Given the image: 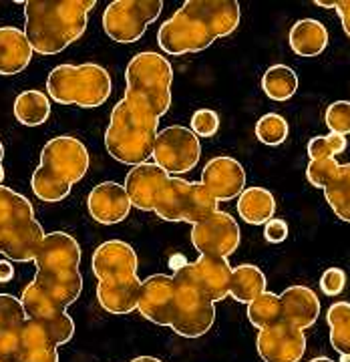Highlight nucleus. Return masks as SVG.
Wrapping results in <instances>:
<instances>
[{
  "label": "nucleus",
  "instance_id": "1",
  "mask_svg": "<svg viewBox=\"0 0 350 362\" xmlns=\"http://www.w3.org/2000/svg\"><path fill=\"white\" fill-rule=\"evenodd\" d=\"M173 66L159 52H137L125 69V95L113 107L105 131L107 153L123 165L145 163L171 107Z\"/></svg>",
  "mask_w": 350,
  "mask_h": 362
},
{
  "label": "nucleus",
  "instance_id": "2",
  "mask_svg": "<svg viewBox=\"0 0 350 362\" xmlns=\"http://www.w3.org/2000/svg\"><path fill=\"white\" fill-rule=\"evenodd\" d=\"M123 187L129 195L131 207L153 211L163 221H185L194 226L218 211V202L199 181L168 175L149 161L133 165Z\"/></svg>",
  "mask_w": 350,
  "mask_h": 362
},
{
  "label": "nucleus",
  "instance_id": "3",
  "mask_svg": "<svg viewBox=\"0 0 350 362\" xmlns=\"http://www.w3.org/2000/svg\"><path fill=\"white\" fill-rule=\"evenodd\" d=\"M137 310L157 326H169L183 338L208 334L216 322V304L197 292L177 272L153 274L141 282Z\"/></svg>",
  "mask_w": 350,
  "mask_h": 362
},
{
  "label": "nucleus",
  "instance_id": "4",
  "mask_svg": "<svg viewBox=\"0 0 350 362\" xmlns=\"http://www.w3.org/2000/svg\"><path fill=\"white\" fill-rule=\"evenodd\" d=\"M242 11L235 0H187L157 30V45L165 54L202 52L211 42L232 35Z\"/></svg>",
  "mask_w": 350,
  "mask_h": 362
},
{
  "label": "nucleus",
  "instance_id": "5",
  "mask_svg": "<svg viewBox=\"0 0 350 362\" xmlns=\"http://www.w3.org/2000/svg\"><path fill=\"white\" fill-rule=\"evenodd\" d=\"M95 0H28L25 2V33L33 52L59 54L77 42L89 23Z\"/></svg>",
  "mask_w": 350,
  "mask_h": 362
},
{
  "label": "nucleus",
  "instance_id": "6",
  "mask_svg": "<svg viewBox=\"0 0 350 362\" xmlns=\"http://www.w3.org/2000/svg\"><path fill=\"white\" fill-rule=\"evenodd\" d=\"M97 278L99 306L109 314H131L137 310L141 282L137 276L139 258L131 244L109 240L95 250L91 262Z\"/></svg>",
  "mask_w": 350,
  "mask_h": 362
},
{
  "label": "nucleus",
  "instance_id": "7",
  "mask_svg": "<svg viewBox=\"0 0 350 362\" xmlns=\"http://www.w3.org/2000/svg\"><path fill=\"white\" fill-rule=\"evenodd\" d=\"M35 264L37 274L33 282L52 304L66 310L77 302L83 292V274L78 270L81 246L71 233H47Z\"/></svg>",
  "mask_w": 350,
  "mask_h": 362
},
{
  "label": "nucleus",
  "instance_id": "8",
  "mask_svg": "<svg viewBox=\"0 0 350 362\" xmlns=\"http://www.w3.org/2000/svg\"><path fill=\"white\" fill-rule=\"evenodd\" d=\"M91 165V157L83 141L71 135H59L40 151V165L30 177V187L40 202L57 204L71 194Z\"/></svg>",
  "mask_w": 350,
  "mask_h": 362
},
{
  "label": "nucleus",
  "instance_id": "9",
  "mask_svg": "<svg viewBox=\"0 0 350 362\" xmlns=\"http://www.w3.org/2000/svg\"><path fill=\"white\" fill-rule=\"evenodd\" d=\"M33 204L23 194L0 185V256L11 262H35L45 240Z\"/></svg>",
  "mask_w": 350,
  "mask_h": 362
},
{
  "label": "nucleus",
  "instance_id": "10",
  "mask_svg": "<svg viewBox=\"0 0 350 362\" xmlns=\"http://www.w3.org/2000/svg\"><path fill=\"white\" fill-rule=\"evenodd\" d=\"M111 75L97 63L59 65L47 78V97L59 105L95 109L111 97Z\"/></svg>",
  "mask_w": 350,
  "mask_h": 362
},
{
  "label": "nucleus",
  "instance_id": "11",
  "mask_svg": "<svg viewBox=\"0 0 350 362\" xmlns=\"http://www.w3.org/2000/svg\"><path fill=\"white\" fill-rule=\"evenodd\" d=\"M161 13L163 0H115L105 8L103 30L111 40L131 45L141 39Z\"/></svg>",
  "mask_w": 350,
  "mask_h": 362
},
{
  "label": "nucleus",
  "instance_id": "12",
  "mask_svg": "<svg viewBox=\"0 0 350 362\" xmlns=\"http://www.w3.org/2000/svg\"><path fill=\"white\" fill-rule=\"evenodd\" d=\"M151 157L157 168L163 169L168 175L180 177L183 173H189L199 163L202 143L189 127L169 125L157 133Z\"/></svg>",
  "mask_w": 350,
  "mask_h": 362
},
{
  "label": "nucleus",
  "instance_id": "13",
  "mask_svg": "<svg viewBox=\"0 0 350 362\" xmlns=\"http://www.w3.org/2000/svg\"><path fill=\"white\" fill-rule=\"evenodd\" d=\"M306 180L325 189L326 204L342 221L350 223V163L337 159H316L306 168Z\"/></svg>",
  "mask_w": 350,
  "mask_h": 362
},
{
  "label": "nucleus",
  "instance_id": "14",
  "mask_svg": "<svg viewBox=\"0 0 350 362\" xmlns=\"http://www.w3.org/2000/svg\"><path fill=\"white\" fill-rule=\"evenodd\" d=\"M192 244L199 256L228 258L240 246V226L228 211H214L206 220L192 226Z\"/></svg>",
  "mask_w": 350,
  "mask_h": 362
},
{
  "label": "nucleus",
  "instance_id": "15",
  "mask_svg": "<svg viewBox=\"0 0 350 362\" xmlns=\"http://www.w3.org/2000/svg\"><path fill=\"white\" fill-rule=\"evenodd\" d=\"M175 272L214 304L230 296L232 266L228 258L199 256L195 262H187Z\"/></svg>",
  "mask_w": 350,
  "mask_h": 362
},
{
  "label": "nucleus",
  "instance_id": "16",
  "mask_svg": "<svg viewBox=\"0 0 350 362\" xmlns=\"http://www.w3.org/2000/svg\"><path fill=\"white\" fill-rule=\"evenodd\" d=\"M256 349L264 362H300L306 352V334L300 328L280 322L258 330Z\"/></svg>",
  "mask_w": 350,
  "mask_h": 362
},
{
  "label": "nucleus",
  "instance_id": "17",
  "mask_svg": "<svg viewBox=\"0 0 350 362\" xmlns=\"http://www.w3.org/2000/svg\"><path fill=\"white\" fill-rule=\"evenodd\" d=\"M199 183L218 204L230 202L246 189V169L233 157H211L202 171Z\"/></svg>",
  "mask_w": 350,
  "mask_h": 362
},
{
  "label": "nucleus",
  "instance_id": "18",
  "mask_svg": "<svg viewBox=\"0 0 350 362\" xmlns=\"http://www.w3.org/2000/svg\"><path fill=\"white\" fill-rule=\"evenodd\" d=\"M87 209L95 221L103 226H115L129 216V195L117 181H103L89 192Z\"/></svg>",
  "mask_w": 350,
  "mask_h": 362
},
{
  "label": "nucleus",
  "instance_id": "19",
  "mask_svg": "<svg viewBox=\"0 0 350 362\" xmlns=\"http://www.w3.org/2000/svg\"><path fill=\"white\" fill-rule=\"evenodd\" d=\"M280 296L282 322L306 330L320 318V300L308 286H290Z\"/></svg>",
  "mask_w": 350,
  "mask_h": 362
},
{
  "label": "nucleus",
  "instance_id": "20",
  "mask_svg": "<svg viewBox=\"0 0 350 362\" xmlns=\"http://www.w3.org/2000/svg\"><path fill=\"white\" fill-rule=\"evenodd\" d=\"M26 314L21 300L13 294H0V356L14 361L21 346Z\"/></svg>",
  "mask_w": 350,
  "mask_h": 362
},
{
  "label": "nucleus",
  "instance_id": "21",
  "mask_svg": "<svg viewBox=\"0 0 350 362\" xmlns=\"http://www.w3.org/2000/svg\"><path fill=\"white\" fill-rule=\"evenodd\" d=\"M33 61V49L25 33L16 26H0V75L13 77L23 73Z\"/></svg>",
  "mask_w": 350,
  "mask_h": 362
},
{
  "label": "nucleus",
  "instance_id": "22",
  "mask_svg": "<svg viewBox=\"0 0 350 362\" xmlns=\"http://www.w3.org/2000/svg\"><path fill=\"white\" fill-rule=\"evenodd\" d=\"M290 49L298 57H318L328 47V30L316 18H302L290 28Z\"/></svg>",
  "mask_w": 350,
  "mask_h": 362
},
{
  "label": "nucleus",
  "instance_id": "23",
  "mask_svg": "<svg viewBox=\"0 0 350 362\" xmlns=\"http://www.w3.org/2000/svg\"><path fill=\"white\" fill-rule=\"evenodd\" d=\"M238 214L250 226H264L276 214V197L266 187H246L238 197Z\"/></svg>",
  "mask_w": 350,
  "mask_h": 362
},
{
  "label": "nucleus",
  "instance_id": "24",
  "mask_svg": "<svg viewBox=\"0 0 350 362\" xmlns=\"http://www.w3.org/2000/svg\"><path fill=\"white\" fill-rule=\"evenodd\" d=\"M266 274L254 264H242L232 268V280H230V296L242 304H250L259 294L266 292Z\"/></svg>",
  "mask_w": 350,
  "mask_h": 362
},
{
  "label": "nucleus",
  "instance_id": "25",
  "mask_svg": "<svg viewBox=\"0 0 350 362\" xmlns=\"http://www.w3.org/2000/svg\"><path fill=\"white\" fill-rule=\"evenodd\" d=\"M13 111L21 125L39 127V125H45L47 119L51 117V99L47 97V93H40L37 89L23 90L14 99Z\"/></svg>",
  "mask_w": 350,
  "mask_h": 362
},
{
  "label": "nucleus",
  "instance_id": "26",
  "mask_svg": "<svg viewBox=\"0 0 350 362\" xmlns=\"http://www.w3.org/2000/svg\"><path fill=\"white\" fill-rule=\"evenodd\" d=\"M262 90L272 101H288L298 90V75L292 66L272 65L262 77Z\"/></svg>",
  "mask_w": 350,
  "mask_h": 362
},
{
  "label": "nucleus",
  "instance_id": "27",
  "mask_svg": "<svg viewBox=\"0 0 350 362\" xmlns=\"http://www.w3.org/2000/svg\"><path fill=\"white\" fill-rule=\"evenodd\" d=\"M330 344L340 356H350V302H334L326 312Z\"/></svg>",
  "mask_w": 350,
  "mask_h": 362
},
{
  "label": "nucleus",
  "instance_id": "28",
  "mask_svg": "<svg viewBox=\"0 0 350 362\" xmlns=\"http://www.w3.org/2000/svg\"><path fill=\"white\" fill-rule=\"evenodd\" d=\"M247 318L252 326H256L258 330L270 328L276 324L282 322V306H280V296L274 292H264L256 300H252L247 304Z\"/></svg>",
  "mask_w": 350,
  "mask_h": 362
},
{
  "label": "nucleus",
  "instance_id": "29",
  "mask_svg": "<svg viewBox=\"0 0 350 362\" xmlns=\"http://www.w3.org/2000/svg\"><path fill=\"white\" fill-rule=\"evenodd\" d=\"M288 121L280 113H266L258 119L256 123V137L264 145H282L288 139Z\"/></svg>",
  "mask_w": 350,
  "mask_h": 362
},
{
  "label": "nucleus",
  "instance_id": "30",
  "mask_svg": "<svg viewBox=\"0 0 350 362\" xmlns=\"http://www.w3.org/2000/svg\"><path fill=\"white\" fill-rule=\"evenodd\" d=\"M346 137L337 135V133H330V135H318V137H312L308 141V157L310 161L316 159H334L340 156L342 151H346Z\"/></svg>",
  "mask_w": 350,
  "mask_h": 362
},
{
  "label": "nucleus",
  "instance_id": "31",
  "mask_svg": "<svg viewBox=\"0 0 350 362\" xmlns=\"http://www.w3.org/2000/svg\"><path fill=\"white\" fill-rule=\"evenodd\" d=\"M325 123L330 133H337L342 137L350 135V101H334L332 105H328Z\"/></svg>",
  "mask_w": 350,
  "mask_h": 362
},
{
  "label": "nucleus",
  "instance_id": "32",
  "mask_svg": "<svg viewBox=\"0 0 350 362\" xmlns=\"http://www.w3.org/2000/svg\"><path fill=\"white\" fill-rule=\"evenodd\" d=\"M189 129L194 131V135L199 137H214L218 129H220V115L214 109H197L192 115V123Z\"/></svg>",
  "mask_w": 350,
  "mask_h": 362
},
{
  "label": "nucleus",
  "instance_id": "33",
  "mask_svg": "<svg viewBox=\"0 0 350 362\" xmlns=\"http://www.w3.org/2000/svg\"><path fill=\"white\" fill-rule=\"evenodd\" d=\"M346 286V272L342 268H328L325 274L320 276V290L325 292L326 296H338Z\"/></svg>",
  "mask_w": 350,
  "mask_h": 362
},
{
  "label": "nucleus",
  "instance_id": "34",
  "mask_svg": "<svg viewBox=\"0 0 350 362\" xmlns=\"http://www.w3.org/2000/svg\"><path fill=\"white\" fill-rule=\"evenodd\" d=\"M13 362H59V352L57 349L21 346L16 350Z\"/></svg>",
  "mask_w": 350,
  "mask_h": 362
},
{
  "label": "nucleus",
  "instance_id": "35",
  "mask_svg": "<svg viewBox=\"0 0 350 362\" xmlns=\"http://www.w3.org/2000/svg\"><path fill=\"white\" fill-rule=\"evenodd\" d=\"M288 223L280 218H272L268 223H264V238L270 244H282L288 238Z\"/></svg>",
  "mask_w": 350,
  "mask_h": 362
},
{
  "label": "nucleus",
  "instance_id": "36",
  "mask_svg": "<svg viewBox=\"0 0 350 362\" xmlns=\"http://www.w3.org/2000/svg\"><path fill=\"white\" fill-rule=\"evenodd\" d=\"M334 11L340 16L342 28H344L346 37L350 39V0H340V2H337V8Z\"/></svg>",
  "mask_w": 350,
  "mask_h": 362
},
{
  "label": "nucleus",
  "instance_id": "37",
  "mask_svg": "<svg viewBox=\"0 0 350 362\" xmlns=\"http://www.w3.org/2000/svg\"><path fill=\"white\" fill-rule=\"evenodd\" d=\"M13 278H14L13 264H11V262H6V259H0V284H6V282H11Z\"/></svg>",
  "mask_w": 350,
  "mask_h": 362
},
{
  "label": "nucleus",
  "instance_id": "38",
  "mask_svg": "<svg viewBox=\"0 0 350 362\" xmlns=\"http://www.w3.org/2000/svg\"><path fill=\"white\" fill-rule=\"evenodd\" d=\"M2 159H4V145L0 141V185H2V180H4V168H2Z\"/></svg>",
  "mask_w": 350,
  "mask_h": 362
},
{
  "label": "nucleus",
  "instance_id": "39",
  "mask_svg": "<svg viewBox=\"0 0 350 362\" xmlns=\"http://www.w3.org/2000/svg\"><path fill=\"white\" fill-rule=\"evenodd\" d=\"M131 362H163L156 358V356H137V358H133Z\"/></svg>",
  "mask_w": 350,
  "mask_h": 362
},
{
  "label": "nucleus",
  "instance_id": "40",
  "mask_svg": "<svg viewBox=\"0 0 350 362\" xmlns=\"http://www.w3.org/2000/svg\"><path fill=\"white\" fill-rule=\"evenodd\" d=\"M316 4H318L320 8H337V2H322V0H318Z\"/></svg>",
  "mask_w": 350,
  "mask_h": 362
},
{
  "label": "nucleus",
  "instance_id": "41",
  "mask_svg": "<svg viewBox=\"0 0 350 362\" xmlns=\"http://www.w3.org/2000/svg\"><path fill=\"white\" fill-rule=\"evenodd\" d=\"M310 362H334V361H330V358H326V356H316V358H312Z\"/></svg>",
  "mask_w": 350,
  "mask_h": 362
},
{
  "label": "nucleus",
  "instance_id": "42",
  "mask_svg": "<svg viewBox=\"0 0 350 362\" xmlns=\"http://www.w3.org/2000/svg\"><path fill=\"white\" fill-rule=\"evenodd\" d=\"M340 362H350V356H340Z\"/></svg>",
  "mask_w": 350,
  "mask_h": 362
},
{
  "label": "nucleus",
  "instance_id": "43",
  "mask_svg": "<svg viewBox=\"0 0 350 362\" xmlns=\"http://www.w3.org/2000/svg\"><path fill=\"white\" fill-rule=\"evenodd\" d=\"M0 362H11L8 358H4V356H0Z\"/></svg>",
  "mask_w": 350,
  "mask_h": 362
}]
</instances>
